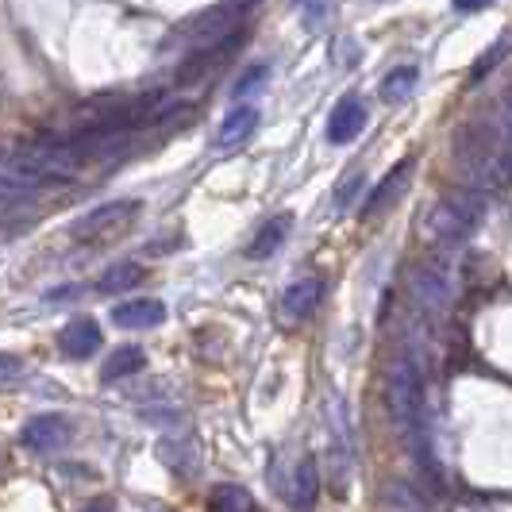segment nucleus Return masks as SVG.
<instances>
[{
	"mask_svg": "<svg viewBox=\"0 0 512 512\" xmlns=\"http://www.w3.org/2000/svg\"><path fill=\"white\" fill-rule=\"evenodd\" d=\"M486 216V193L462 185V189H451L443 193L436 205L428 208L424 216V239L443 251V255H455L462 243L474 235V228L482 224Z\"/></svg>",
	"mask_w": 512,
	"mask_h": 512,
	"instance_id": "f257e3e1",
	"label": "nucleus"
},
{
	"mask_svg": "<svg viewBox=\"0 0 512 512\" xmlns=\"http://www.w3.org/2000/svg\"><path fill=\"white\" fill-rule=\"evenodd\" d=\"M143 216V201L135 197H120V201H108V205L89 208L81 220L70 224V235L77 243H104V239H120L135 228V220Z\"/></svg>",
	"mask_w": 512,
	"mask_h": 512,
	"instance_id": "f03ea898",
	"label": "nucleus"
},
{
	"mask_svg": "<svg viewBox=\"0 0 512 512\" xmlns=\"http://www.w3.org/2000/svg\"><path fill=\"white\" fill-rule=\"evenodd\" d=\"M409 285H412V301H416V308H420L424 316H443V312L451 308V301H455V289H459V285H455L451 255L439 251V258L416 266Z\"/></svg>",
	"mask_w": 512,
	"mask_h": 512,
	"instance_id": "7ed1b4c3",
	"label": "nucleus"
},
{
	"mask_svg": "<svg viewBox=\"0 0 512 512\" xmlns=\"http://www.w3.org/2000/svg\"><path fill=\"white\" fill-rule=\"evenodd\" d=\"M239 16H243V12H239L231 0H228V4H212V8H205V12L189 16V20L174 31V43H185V47H189V54L208 51V47H220L224 39L239 35V31H235Z\"/></svg>",
	"mask_w": 512,
	"mask_h": 512,
	"instance_id": "20e7f679",
	"label": "nucleus"
},
{
	"mask_svg": "<svg viewBox=\"0 0 512 512\" xmlns=\"http://www.w3.org/2000/svg\"><path fill=\"white\" fill-rule=\"evenodd\" d=\"M328 432H332V482L335 489H347L351 474V424H347V401L332 393L328 401Z\"/></svg>",
	"mask_w": 512,
	"mask_h": 512,
	"instance_id": "39448f33",
	"label": "nucleus"
},
{
	"mask_svg": "<svg viewBox=\"0 0 512 512\" xmlns=\"http://www.w3.org/2000/svg\"><path fill=\"white\" fill-rule=\"evenodd\" d=\"M70 436H74V428H70V420H66L62 412H43V416L27 420L24 432H20L27 451H39V455L62 451V447L70 443Z\"/></svg>",
	"mask_w": 512,
	"mask_h": 512,
	"instance_id": "423d86ee",
	"label": "nucleus"
},
{
	"mask_svg": "<svg viewBox=\"0 0 512 512\" xmlns=\"http://www.w3.org/2000/svg\"><path fill=\"white\" fill-rule=\"evenodd\" d=\"M43 181H47V174L35 162H27L24 154L0 158V201H20L27 193H35Z\"/></svg>",
	"mask_w": 512,
	"mask_h": 512,
	"instance_id": "0eeeda50",
	"label": "nucleus"
},
{
	"mask_svg": "<svg viewBox=\"0 0 512 512\" xmlns=\"http://www.w3.org/2000/svg\"><path fill=\"white\" fill-rule=\"evenodd\" d=\"M362 128H366V104H362L355 93L339 97V101H335V108L328 112V143L343 147V143L359 139Z\"/></svg>",
	"mask_w": 512,
	"mask_h": 512,
	"instance_id": "6e6552de",
	"label": "nucleus"
},
{
	"mask_svg": "<svg viewBox=\"0 0 512 512\" xmlns=\"http://www.w3.org/2000/svg\"><path fill=\"white\" fill-rule=\"evenodd\" d=\"M162 320H166V305L154 297H135L112 308V324L124 332H147V328H158Z\"/></svg>",
	"mask_w": 512,
	"mask_h": 512,
	"instance_id": "1a4fd4ad",
	"label": "nucleus"
},
{
	"mask_svg": "<svg viewBox=\"0 0 512 512\" xmlns=\"http://www.w3.org/2000/svg\"><path fill=\"white\" fill-rule=\"evenodd\" d=\"M320 297H324V282H320L316 274L297 278V282L282 293V316L289 320V324H301V320H308V316L316 312Z\"/></svg>",
	"mask_w": 512,
	"mask_h": 512,
	"instance_id": "9d476101",
	"label": "nucleus"
},
{
	"mask_svg": "<svg viewBox=\"0 0 512 512\" xmlns=\"http://www.w3.org/2000/svg\"><path fill=\"white\" fill-rule=\"evenodd\" d=\"M101 343H104L101 324L89 320V316H81V320H74V324H66L62 335H58V347H62L70 359H89V355H97Z\"/></svg>",
	"mask_w": 512,
	"mask_h": 512,
	"instance_id": "9b49d317",
	"label": "nucleus"
},
{
	"mask_svg": "<svg viewBox=\"0 0 512 512\" xmlns=\"http://www.w3.org/2000/svg\"><path fill=\"white\" fill-rule=\"evenodd\" d=\"M258 128V108L255 104H239V108H231L228 116H224V124L216 131V147L220 151H235V147H243Z\"/></svg>",
	"mask_w": 512,
	"mask_h": 512,
	"instance_id": "f8f14e48",
	"label": "nucleus"
},
{
	"mask_svg": "<svg viewBox=\"0 0 512 512\" xmlns=\"http://www.w3.org/2000/svg\"><path fill=\"white\" fill-rule=\"evenodd\" d=\"M316 497H320V466L312 455H305L293 470V482H289V505L297 512H308L316 505Z\"/></svg>",
	"mask_w": 512,
	"mask_h": 512,
	"instance_id": "ddd939ff",
	"label": "nucleus"
},
{
	"mask_svg": "<svg viewBox=\"0 0 512 512\" xmlns=\"http://www.w3.org/2000/svg\"><path fill=\"white\" fill-rule=\"evenodd\" d=\"M409 181H412V162L405 158V162H397V166H393V174H389V178H385L382 185L370 193V201H366V208H362V212H366V216H374V212L389 208L393 201H401V193L409 189Z\"/></svg>",
	"mask_w": 512,
	"mask_h": 512,
	"instance_id": "4468645a",
	"label": "nucleus"
},
{
	"mask_svg": "<svg viewBox=\"0 0 512 512\" xmlns=\"http://www.w3.org/2000/svg\"><path fill=\"white\" fill-rule=\"evenodd\" d=\"M289 231H293V216H289V212H278V216H270V220L258 228L255 243L247 247V255H251V258H270L285 243V235H289Z\"/></svg>",
	"mask_w": 512,
	"mask_h": 512,
	"instance_id": "2eb2a0df",
	"label": "nucleus"
},
{
	"mask_svg": "<svg viewBox=\"0 0 512 512\" xmlns=\"http://www.w3.org/2000/svg\"><path fill=\"white\" fill-rule=\"evenodd\" d=\"M147 366V355H143V347H116L112 351V359H104V370H101V382H120V378H128V374H139Z\"/></svg>",
	"mask_w": 512,
	"mask_h": 512,
	"instance_id": "dca6fc26",
	"label": "nucleus"
},
{
	"mask_svg": "<svg viewBox=\"0 0 512 512\" xmlns=\"http://www.w3.org/2000/svg\"><path fill=\"white\" fill-rule=\"evenodd\" d=\"M143 278H147V270H143L139 262H116V266H108V270L101 274L97 289H101V293H108V297H116V293H128V289H135Z\"/></svg>",
	"mask_w": 512,
	"mask_h": 512,
	"instance_id": "f3484780",
	"label": "nucleus"
},
{
	"mask_svg": "<svg viewBox=\"0 0 512 512\" xmlns=\"http://www.w3.org/2000/svg\"><path fill=\"white\" fill-rule=\"evenodd\" d=\"M416 85H420V70L416 66H397V70H389L382 81V101L385 104H405L416 93Z\"/></svg>",
	"mask_w": 512,
	"mask_h": 512,
	"instance_id": "a211bd4d",
	"label": "nucleus"
},
{
	"mask_svg": "<svg viewBox=\"0 0 512 512\" xmlns=\"http://www.w3.org/2000/svg\"><path fill=\"white\" fill-rule=\"evenodd\" d=\"M208 512H255V497L235 482H224L208 493Z\"/></svg>",
	"mask_w": 512,
	"mask_h": 512,
	"instance_id": "6ab92c4d",
	"label": "nucleus"
},
{
	"mask_svg": "<svg viewBox=\"0 0 512 512\" xmlns=\"http://www.w3.org/2000/svg\"><path fill=\"white\" fill-rule=\"evenodd\" d=\"M489 128H493V135H497V143L512 154V89L497 101L493 116H489Z\"/></svg>",
	"mask_w": 512,
	"mask_h": 512,
	"instance_id": "aec40b11",
	"label": "nucleus"
},
{
	"mask_svg": "<svg viewBox=\"0 0 512 512\" xmlns=\"http://www.w3.org/2000/svg\"><path fill=\"white\" fill-rule=\"evenodd\" d=\"M266 74H270L266 66H251L247 74H243L239 81H235V85H231V97H247V93H255L258 85L266 81Z\"/></svg>",
	"mask_w": 512,
	"mask_h": 512,
	"instance_id": "412c9836",
	"label": "nucleus"
},
{
	"mask_svg": "<svg viewBox=\"0 0 512 512\" xmlns=\"http://www.w3.org/2000/svg\"><path fill=\"white\" fill-rule=\"evenodd\" d=\"M362 185H366V174H362V170H355L351 178L335 189V205L347 208V201H355V193H362Z\"/></svg>",
	"mask_w": 512,
	"mask_h": 512,
	"instance_id": "4be33fe9",
	"label": "nucleus"
},
{
	"mask_svg": "<svg viewBox=\"0 0 512 512\" xmlns=\"http://www.w3.org/2000/svg\"><path fill=\"white\" fill-rule=\"evenodd\" d=\"M505 47H509V43L501 39V43H493V47H489L486 58H478V66H474V81H482V77H486L489 70H493V66H497L501 58H505Z\"/></svg>",
	"mask_w": 512,
	"mask_h": 512,
	"instance_id": "5701e85b",
	"label": "nucleus"
},
{
	"mask_svg": "<svg viewBox=\"0 0 512 512\" xmlns=\"http://www.w3.org/2000/svg\"><path fill=\"white\" fill-rule=\"evenodd\" d=\"M20 370H24V362L16 359V355H0V382L4 378H16Z\"/></svg>",
	"mask_w": 512,
	"mask_h": 512,
	"instance_id": "b1692460",
	"label": "nucleus"
},
{
	"mask_svg": "<svg viewBox=\"0 0 512 512\" xmlns=\"http://www.w3.org/2000/svg\"><path fill=\"white\" fill-rule=\"evenodd\" d=\"M451 4H455V12H482L493 0H451Z\"/></svg>",
	"mask_w": 512,
	"mask_h": 512,
	"instance_id": "393cba45",
	"label": "nucleus"
},
{
	"mask_svg": "<svg viewBox=\"0 0 512 512\" xmlns=\"http://www.w3.org/2000/svg\"><path fill=\"white\" fill-rule=\"evenodd\" d=\"M401 512H428L420 501H401Z\"/></svg>",
	"mask_w": 512,
	"mask_h": 512,
	"instance_id": "a878e982",
	"label": "nucleus"
},
{
	"mask_svg": "<svg viewBox=\"0 0 512 512\" xmlns=\"http://www.w3.org/2000/svg\"><path fill=\"white\" fill-rule=\"evenodd\" d=\"M85 512H112V505H108V501H93Z\"/></svg>",
	"mask_w": 512,
	"mask_h": 512,
	"instance_id": "bb28decb",
	"label": "nucleus"
},
{
	"mask_svg": "<svg viewBox=\"0 0 512 512\" xmlns=\"http://www.w3.org/2000/svg\"><path fill=\"white\" fill-rule=\"evenodd\" d=\"M231 4H235V8H239V12H247V8H255L258 0H231Z\"/></svg>",
	"mask_w": 512,
	"mask_h": 512,
	"instance_id": "cd10ccee",
	"label": "nucleus"
}]
</instances>
